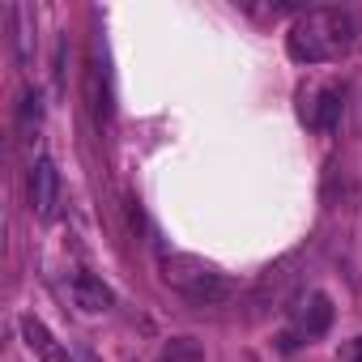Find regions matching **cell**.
Listing matches in <instances>:
<instances>
[{
	"label": "cell",
	"mask_w": 362,
	"mask_h": 362,
	"mask_svg": "<svg viewBox=\"0 0 362 362\" xmlns=\"http://www.w3.org/2000/svg\"><path fill=\"white\" fill-rule=\"evenodd\" d=\"M341 111H345V94H341L337 86H324V90L315 94L311 124H315L320 132H337V128H341Z\"/></svg>",
	"instance_id": "5b68a950"
},
{
	"label": "cell",
	"mask_w": 362,
	"mask_h": 362,
	"mask_svg": "<svg viewBox=\"0 0 362 362\" xmlns=\"http://www.w3.org/2000/svg\"><path fill=\"white\" fill-rule=\"evenodd\" d=\"M354 362H362V337L354 341Z\"/></svg>",
	"instance_id": "8fae6325"
},
{
	"label": "cell",
	"mask_w": 362,
	"mask_h": 362,
	"mask_svg": "<svg viewBox=\"0 0 362 362\" xmlns=\"http://www.w3.org/2000/svg\"><path fill=\"white\" fill-rule=\"evenodd\" d=\"M56 197H60V170H56L52 158H39L35 170H30V205H35L39 222L56 218Z\"/></svg>",
	"instance_id": "3957f363"
},
{
	"label": "cell",
	"mask_w": 362,
	"mask_h": 362,
	"mask_svg": "<svg viewBox=\"0 0 362 362\" xmlns=\"http://www.w3.org/2000/svg\"><path fill=\"white\" fill-rule=\"evenodd\" d=\"M22 337H26V349H30L39 362H69V354L60 349V341L47 332V324H43V320L22 315Z\"/></svg>",
	"instance_id": "277c9868"
},
{
	"label": "cell",
	"mask_w": 362,
	"mask_h": 362,
	"mask_svg": "<svg viewBox=\"0 0 362 362\" xmlns=\"http://www.w3.org/2000/svg\"><path fill=\"white\" fill-rule=\"evenodd\" d=\"M73 298H77V307L90 311V315H98V311H107V307L115 303L111 290H107L94 273H77V277H73Z\"/></svg>",
	"instance_id": "8992f818"
},
{
	"label": "cell",
	"mask_w": 362,
	"mask_h": 362,
	"mask_svg": "<svg viewBox=\"0 0 362 362\" xmlns=\"http://www.w3.org/2000/svg\"><path fill=\"white\" fill-rule=\"evenodd\" d=\"M162 362H205V349H201V341H192V337H175V341H166Z\"/></svg>",
	"instance_id": "9c48e42d"
},
{
	"label": "cell",
	"mask_w": 362,
	"mask_h": 362,
	"mask_svg": "<svg viewBox=\"0 0 362 362\" xmlns=\"http://www.w3.org/2000/svg\"><path fill=\"white\" fill-rule=\"evenodd\" d=\"M354 39H358V18L349 9H307L286 35V52L298 64H324L349 52Z\"/></svg>",
	"instance_id": "6da1fadb"
},
{
	"label": "cell",
	"mask_w": 362,
	"mask_h": 362,
	"mask_svg": "<svg viewBox=\"0 0 362 362\" xmlns=\"http://www.w3.org/2000/svg\"><path fill=\"white\" fill-rule=\"evenodd\" d=\"M9 22H13V35H18V64L26 69L30 64V9L26 5H13L9 9Z\"/></svg>",
	"instance_id": "ba28073f"
},
{
	"label": "cell",
	"mask_w": 362,
	"mask_h": 362,
	"mask_svg": "<svg viewBox=\"0 0 362 362\" xmlns=\"http://www.w3.org/2000/svg\"><path fill=\"white\" fill-rule=\"evenodd\" d=\"M298 324H303V337H324L328 324H332V298L328 294H311L303 315H298Z\"/></svg>",
	"instance_id": "52a82bcc"
},
{
	"label": "cell",
	"mask_w": 362,
	"mask_h": 362,
	"mask_svg": "<svg viewBox=\"0 0 362 362\" xmlns=\"http://www.w3.org/2000/svg\"><path fill=\"white\" fill-rule=\"evenodd\" d=\"M39 119H43V98H39L35 90H26V94H22V132L39 128Z\"/></svg>",
	"instance_id": "30bf717a"
},
{
	"label": "cell",
	"mask_w": 362,
	"mask_h": 362,
	"mask_svg": "<svg viewBox=\"0 0 362 362\" xmlns=\"http://www.w3.org/2000/svg\"><path fill=\"white\" fill-rule=\"evenodd\" d=\"M162 281L197 307H214L230 298V281L197 256H162Z\"/></svg>",
	"instance_id": "7a4b0ae2"
}]
</instances>
